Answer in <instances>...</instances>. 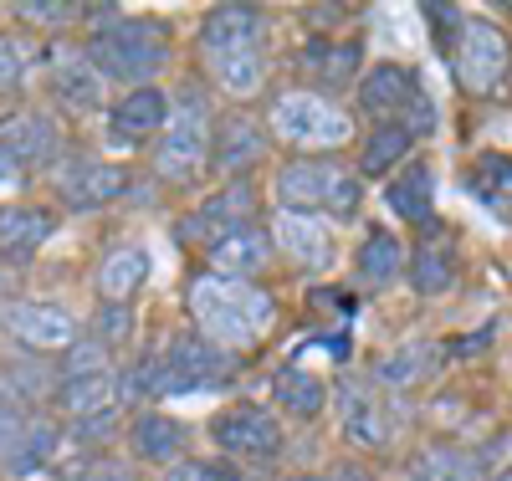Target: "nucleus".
I'll return each instance as SVG.
<instances>
[{"label":"nucleus","instance_id":"nucleus-1","mask_svg":"<svg viewBox=\"0 0 512 481\" xmlns=\"http://www.w3.org/2000/svg\"><path fill=\"white\" fill-rule=\"evenodd\" d=\"M190 318H195L200 338H210L226 354H241V348H256L267 338V328L277 323V302L256 282L200 272L190 282Z\"/></svg>","mask_w":512,"mask_h":481},{"label":"nucleus","instance_id":"nucleus-2","mask_svg":"<svg viewBox=\"0 0 512 481\" xmlns=\"http://www.w3.org/2000/svg\"><path fill=\"white\" fill-rule=\"evenodd\" d=\"M200 57L231 98H256L267 82V11L216 6L200 26Z\"/></svg>","mask_w":512,"mask_h":481},{"label":"nucleus","instance_id":"nucleus-3","mask_svg":"<svg viewBox=\"0 0 512 481\" xmlns=\"http://www.w3.org/2000/svg\"><path fill=\"white\" fill-rule=\"evenodd\" d=\"M88 62L103 77L128 82V93H134V87H154L159 67L169 62V26L154 21V16H113L93 31Z\"/></svg>","mask_w":512,"mask_h":481},{"label":"nucleus","instance_id":"nucleus-4","mask_svg":"<svg viewBox=\"0 0 512 481\" xmlns=\"http://www.w3.org/2000/svg\"><path fill=\"white\" fill-rule=\"evenodd\" d=\"M277 200H282V210L349 221L364 205V185H359V169L338 164L333 154H297V159L277 164Z\"/></svg>","mask_w":512,"mask_h":481},{"label":"nucleus","instance_id":"nucleus-5","mask_svg":"<svg viewBox=\"0 0 512 481\" xmlns=\"http://www.w3.org/2000/svg\"><path fill=\"white\" fill-rule=\"evenodd\" d=\"M210 134H216V123H210V98L195 82L180 87V93L169 98V123H164V134L154 144V169L169 185H190L210 164Z\"/></svg>","mask_w":512,"mask_h":481},{"label":"nucleus","instance_id":"nucleus-6","mask_svg":"<svg viewBox=\"0 0 512 481\" xmlns=\"http://www.w3.org/2000/svg\"><path fill=\"white\" fill-rule=\"evenodd\" d=\"M272 134L297 154H333L354 139V118L328 93L292 87V93H277V103H272Z\"/></svg>","mask_w":512,"mask_h":481},{"label":"nucleus","instance_id":"nucleus-7","mask_svg":"<svg viewBox=\"0 0 512 481\" xmlns=\"http://www.w3.org/2000/svg\"><path fill=\"white\" fill-rule=\"evenodd\" d=\"M236 374V354L216 348L210 338L180 333L175 343L159 354V389L164 395H190V389H216Z\"/></svg>","mask_w":512,"mask_h":481},{"label":"nucleus","instance_id":"nucleus-8","mask_svg":"<svg viewBox=\"0 0 512 481\" xmlns=\"http://www.w3.org/2000/svg\"><path fill=\"white\" fill-rule=\"evenodd\" d=\"M210 435L231 461H277L282 456V420L267 405H226L216 420H210Z\"/></svg>","mask_w":512,"mask_h":481},{"label":"nucleus","instance_id":"nucleus-9","mask_svg":"<svg viewBox=\"0 0 512 481\" xmlns=\"http://www.w3.org/2000/svg\"><path fill=\"white\" fill-rule=\"evenodd\" d=\"M451 67H456V82L466 87V93H477V98L492 93V87L507 77V67H512V47H507L502 26H492V21H466L456 52H451Z\"/></svg>","mask_w":512,"mask_h":481},{"label":"nucleus","instance_id":"nucleus-10","mask_svg":"<svg viewBox=\"0 0 512 481\" xmlns=\"http://www.w3.org/2000/svg\"><path fill=\"white\" fill-rule=\"evenodd\" d=\"M272 246L292 261V267H303L313 277H323L338 261L333 226H323V215H308V210H277L272 215Z\"/></svg>","mask_w":512,"mask_h":481},{"label":"nucleus","instance_id":"nucleus-11","mask_svg":"<svg viewBox=\"0 0 512 481\" xmlns=\"http://www.w3.org/2000/svg\"><path fill=\"white\" fill-rule=\"evenodd\" d=\"M262 159H267V128L246 108L221 113L216 134H210V164H216L221 174H231V180H241V174H251Z\"/></svg>","mask_w":512,"mask_h":481},{"label":"nucleus","instance_id":"nucleus-12","mask_svg":"<svg viewBox=\"0 0 512 481\" xmlns=\"http://www.w3.org/2000/svg\"><path fill=\"white\" fill-rule=\"evenodd\" d=\"M415 98H420V77L410 67H400V62H379L359 82V113L374 118V128L379 123H405Z\"/></svg>","mask_w":512,"mask_h":481},{"label":"nucleus","instance_id":"nucleus-13","mask_svg":"<svg viewBox=\"0 0 512 481\" xmlns=\"http://www.w3.org/2000/svg\"><path fill=\"white\" fill-rule=\"evenodd\" d=\"M251 215H256V190L251 185H226L221 195H210L195 215H185V226H180V241L190 246H216L221 236H231L236 226H251Z\"/></svg>","mask_w":512,"mask_h":481},{"label":"nucleus","instance_id":"nucleus-14","mask_svg":"<svg viewBox=\"0 0 512 481\" xmlns=\"http://www.w3.org/2000/svg\"><path fill=\"white\" fill-rule=\"evenodd\" d=\"M0 323L21 348H36V354H57V348L77 343V323L57 302H16V308L0 313Z\"/></svg>","mask_w":512,"mask_h":481},{"label":"nucleus","instance_id":"nucleus-15","mask_svg":"<svg viewBox=\"0 0 512 481\" xmlns=\"http://www.w3.org/2000/svg\"><path fill=\"white\" fill-rule=\"evenodd\" d=\"M0 149L16 159V169H41L62 154V128L52 123V113L21 108L11 118H0Z\"/></svg>","mask_w":512,"mask_h":481},{"label":"nucleus","instance_id":"nucleus-16","mask_svg":"<svg viewBox=\"0 0 512 481\" xmlns=\"http://www.w3.org/2000/svg\"><path fill=\"white\" fill-rule=\"evenodd\" d=\"M169 123V93L164 87H134V93H123L108 113V139L123 144V149H139L149 139L164 134Z\"/></svg>","mask_w":512,"mask_h":481},{"label":"nucleus","instance_id":"nucleus-17","mask_svg":"<svg viewBox=\"0 0 512 481\" xmlns=\"http://www.w3.org/2000/svg\"><path fill=\"white\" fill-rule=\"evenodd\" d=\"M338 415H344V435L364 451H384L395 435V415L384 405V395L374 384H344V395H338Z\"/></svg>","mask_w":512,"mask_h":481},{"label":"nucleus","instance_id":"nucleus-18","mask_svg":"<svg viewBox=\"0 0 512 481\" xmlns=\"http://www.w3.org/2000/svg\"><path fill=\"white\" fill-rule=\"evenodd\" d=\"M272 231H262V226H236L231 236H221L216 246H210L205 256H210V272H221V277H236V282H256L267 267H272Z\"/></svg>","mask_w":512,"mask_h":481},{"label":"nucleus","instance_id":"nucleus-19","mask_svg":"<svg viewBox=\"0 0 512 481\" xmlns=\"http://www.w3.org/2000/svg\"><path fill=\"white\" fill-rule=\"evenodd\" d=\"M123 185H128V174L118 164H103V159H72L57 174V195L72 210H98V205L118 200Z\"/></svg>","mask_w":512,"mask_h":481},{"label":"nucleus","instance_id":"nucleus-20","mask_svg":"<svg viewBox=\"0 0 512 481\" xmlns=\"http://www.w3.org/2000/svg\"><path fill=\"white\" fill-rule=\"evenodd\" d=\"M456 267H461V256H456V236L451 231H436V226H425L420 246L410 251V287L420 297H441L456 287Z\"/></svg>","mask_w":512,"mask_h":481},{"label":"nucleus","instance_id":"nucleus-21","mask_svg":"<svg viewBox=\"0 0 512 481\" xmlns=\"http://www.w3.org/2000/svg\"><path fill=\"white\" fill-rule=\"evenodd\" d=\"M47 82H52V98L72 113H98L103 108V72L88 62V52H57Z\"/></svg>","mask_w":512,"mask_h":481},{"label":"nucleus","instance_id":"nucleus-22","mask_svg":"<svg viewBox=\"0 0 512 481\" xmlns=\"http://www.w3.org/2000/svg\"><path fill=\"white\" fill-rule=\"evenodd\" d=\"M359 62H364V47H359L354 36H344V41L318 36V41H308V47H303V57H297L303 77L313 82V93H323V87H344V82H354V77H359Z\"/></svg>","mask_w":512,"mask_h":481},{"label":"nucleus","instance_id":"nucleus-23","mask_svg":"<svg viewBox=\"0 0 512 481\" xmlns=\"http://www.w3.org/2000/svg\"><path fill=\"white\" fill-rule=\"evenodd\" d=\"M384 205L410 226H436V169L425 159H410L384 190Z\"/></svg>","mask_w":512,"mask_h":481},{"label":"nucleus","instance_id":"nucleus-24","mask_svg":"<svg viewBox=\"0 0 512 481\" xmlns=\"http://www.w3.org/2000/svg\"><path fill=\"white\" fill-rule=\"evenodd\" d=\"M410 476L415 481H487V466L477 451L451 446V441H431L410 456Z\"/></svg>","mask_w":512,"mask_h":481},{"label":"nucleus","instance_id":"nucleus-25","mask_svg":"<svg viewBox=\"0 0 512 481\" xmlns=\"http://www.w3.org/2000/svg\"><path fill=\"white\" fill-rule=\"evenodd\" d=\"M128 441H134V456H139V461L164 466V461H175V456L190 446V430H185L180 420L159 415V410H144V415L134 420V430H128Z\"/></svg>","mask_w":512,"mask_h":481},{"label":"nucleus","instance_id":"nucleus-26","mask_svg":"<svg viewBox=\"0 0 512 481\" xmlns=\"http://www.w3.org/2000/svg\"><path fill=\"white\" fill-rule=\"evenodd\" d=\"M354 272H359L364 287H390L400 272H410V251H405L400 236H390V231H369V236L359 241Z\"/></svg>","mask_w":512,"mask_h":481},{"label":"nucleus","instance_id":"nucleus-27","mask_svg":"<svg viewBox=\"0 0 512 481\" xmlns=\"http://www.w3.org/2000/svg\"><path fill=\"white\" fill-rule=\"evenodd\" d=\"M52 236V215L31 205H0V256L26 261L41 241Z\"/></svg>","mask_w":512,"mask_h":481},{"label":"nucleus","instance_id":"nucleus-28","mask_svg":"<svg viewBox=\"0 0 512 481\" xmlns=\"http://www.w3.org/2000/svg\"><path fill=\"white\" fill-rule=\"evenodd\" d=\"M410 134L400 123H379V128H369V139L359 144V174L364 180H379V174H400L405 169V159H410Z\"/></svg>","mask_w":512,"mask_h":481},{"label":"nucleus","instance_id":"nucleus-29","mask_svg":"<svg viewBox=\"0 0 512 481\" xmlns=\"http://www.w3.org/2000/svg\"><path fill=\"white\" fill-rule=\"evenodd\" d=\"M149 277V251L144 246H118L103 267H98V292L103 302H128Z\"/></svg>","mask_w":512,"mask_h":481},{"label":"nucleus","instance_id":"nucleus-30","mask_svg":"<svg viewBox=\"0 0 512 481\" xmlns=\"http://www.w3.org/2000/svg\"><path fill=\"white\" fill-rule=\"evenodd\" d=\"M57 410L72 415V420H88L98 410L113 405V374H72V379H57Z\"/></svg>","mask_w":512,"mask_h":481},{"label":"nucleus","instance_id":"nucleus-31","mask_svg":"<svg viewBox=\"0 0 512 481\" xmlns=\"http://www.w3.org/2000/svg\"><path fill=\"white\" fill-rule=\"evenodd\" d=\"M431 369H436V343H405L390 359L374 364V379L384 389H415V384L431 379Z\"/></svg>","mask_w":512,"mask_h":481},{"label":"nucleus","instance_id":"nucleus-32","mask_svg":"<svg viewBox=\"0 0 512 481\" xmlns=\"http://www.w3.org/2000/svg\"><path fill=\"white\" fill-rule=\"evenodd\" d=\"M272 389H277V405L287 415H297V420H318L323 405H328V384L318 374H308V369H282L272 379Z\"/></svg>","mask_w":512,"mask_h":481},{"label":"nucleus","instance_id":"nucleus-33","mask_svg":"<svg viewBox=\"0 0 512 481\" xmlns=\"http://www.w3.org/2000/svg\"><path fill=\"white\" fill-rule=\"evenodd\" d=\"M52 451H57V430L47 420H26V430H21L16 451L6 456V466H11V476H26V471H36L41 461H47Z\"/></svg>","mask_w":512,"mask_h":481},{"label":"nucleus","instance_id":"nucleus-34","mask_svg":"<svg viewBox=\"0 0 512 481\" xmlns=\"http://www.w3.org/2000/svg\"><path fill=\"white\" fill-rule=\"evenodd\" d=\"M507 190H512V159L482 154V159L472 164V195H482L487 205H502Z\"/></svg>","mask_w":512,"mask_h":481},{"label":"nucleus","instance_id":"nucleus-35","mask_svg":"<svg viewBox=\"0 0 512 481\" xmlns=\"http://www.w3.org/2000/svg\"><path fill=\"white\" fill-rule=\"evenodd\" d=\"M93 333L103 348H123L134 338V313H128V302H103L98 318H93Z\"/></svg>","mask_w":512,"mask_h":481},{"label":"nucleus","instance_id":"nucleus-36","mask_svg":"<svg viewBox=\"0 0 512 481\" xmlns=\"http://www.w3.org/2000/svg\"><path fill=\"white\" fill-rule=\"evenodd\" d=\"M72 374H113V364H108V348H103L98 338H88V343H72V348H67V359H62V379H72Z\"/></svg>","mask_w":512,"mask_h":481},{"label":"nucleus","instance_id":"nucleus-37","mask_svg":"<svg viewBox=\"0 0 512 481\" xmlns=\"http://www.w3.org/2000/svg\"><path fill=\"white\" fill-rule=\"evenodd\" d=\"M26 62H31V57H26L21 41L0 31V93H6V87H16V82L26 77Z\"/></svg>","mask_w":512,"mask_h":481},{"label":"nucleus","instance_id":"nucleus-38","mask_svg":"<svg viewBox=\"0 0 512 481\" xmlns=\"http://www.w3.org/2000/svg\"><path fill=\"white\" fill-rule=\"evenodd\" d=\"M425 16H431V31H436L441 47H451V52H456V41H461V31H466L461 11H456V6H425Z\"/></svg>","mask_w":512,"mask_h":481},{"label":"nucleus","instance_id":"nucleus-39","mask_svg":"<svg viewBox=\"0 0 512 481\" xmlns=\"http://www.w3.org/2000/svg\"><path fill=\"white\" fill-rule=\"evenodd\" d=\"M164 481H241L236 471H226V466H216V461H185V466H175Z\"/></svg>","mask_w":512,"mask_h":481},{"label":"nucleus","instance_id":"nucleus-40","mask_svg":"<svg viewBox=\"0 0 512 481\" xmlns=\"http://www.w3.org/2000/svg\"><path fill=\"white\" fill-rule=\"evenodd\" d=\"M118 425V405H108V410H98V415H88V420H77V430H72V441H103V435Z\"/></svg>","mask_w":512,"mask_h":481},{"label":"nucleus","instance_id":"nucleus-41","mask_svg":"<svg viewBox=\"0 0 512 481\" xmlns=\"http://www.w3.org/2000/svg\"><path fill=\"white\" fill-rule=\"evenodd\" d=\"M16 16H21V21H41V26H62V21H72L77 11H72V6H47V0H36V6H31V0H21Z\"/></svg>","mask_w":512,"mask_h":481},{"label":"nucleus","instance_id":"nucleus-42","mask_svg":"<svg viewBox=\"0 0 512 481\" xmlns=\"http://www.w3.org/2000/svg\"><path fill=\"white\" fill-rule=\"evenodd\" d=\"M21 430H26V415H21L16 405H0V456H11V451H16Z\"/></svg>","mask_w":512,"mask_h":481},{"label":"nucleus","instance_id":"nucleus-43","mask_svg":"<svg viewBox=\"0 0 512 481\" xmlns=\"http://www.w3.org/2000/svg\"><path fill=\"white\" fill-rule=\"evenodd\" d=\"M323 476H328V481H374V476H369L364 466H354V461H338V466L323 471Z\"/></svg>","mask_w":512,"mask_h":481},{"label":"nucleus","instance_id":"nucleus-44","mask_svg":"<svg viewBox=\"0 0 512 481\" xmlns=\"http://www.w3.org/2000/svg\"><path fill=\"white\" fill-rule=\"evenodd\" d=\"M11 180H16V159H11L6 149H0V190H6Z\"/></svg>","mask_w":512,"mask_h":481},{"label":"nucleus","instance_id":"nucleus-45","mask_svg":"<svg viewBox=\"0 0 512 481\" xmlns=\"http://www.w3.org/2000/svg\"><path fill=\"white\" fill-rule=\"evenodd\" d=\"M82 481H128V476H123L118 466H98L93 476H82Z\"/></svg>","mask_w":512,"mask_h":481},{"label":"nucleus","instance_id":"nucleus-46","mask_svg":"<svg viewBox=\"0 0 512 481\" xmlns=\"http://www.w3.org/2000/svg\"><path fill=\"white\" fill-rule=\"evenodd\" d=\"M287 481H328V476H287Z\"/></svg>","mask_w":512,"mask_h":481},{"label":"nucleus","instance_id":"nucleus-47","mask_svg":"<svg viewBox=\"0 0 512 481\" xmlns=\"http://www.w3.org/2000/svg\"><path fill=\"white\" fill-rule=\"evenodd\" d=\"M497 481H512V466H507V471H502V476H497Z\"/></svg>","mask_w":512,"mask_h":481}]
</instances>
